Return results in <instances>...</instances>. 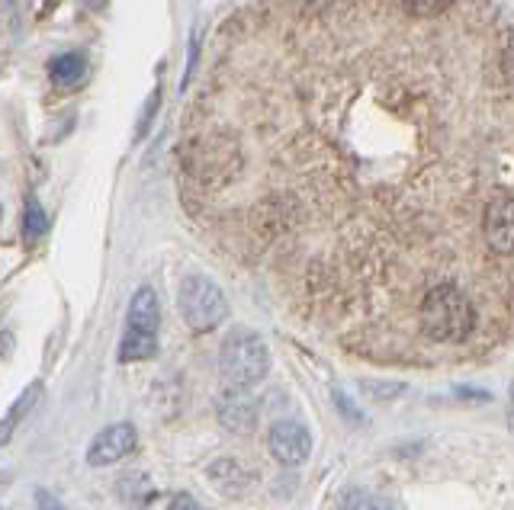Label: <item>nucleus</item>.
I'll use <instances>...</instances> for the list:
<instances>
[{
    "label": "nucleus",
    "instance_id": "1",
    "mask_svg": "<svg viewBox=\"0 0 514 510\" xmlns=\"http://www.w3.org/2000/svg\"><path fill=\"white\" fill-rule=\"evenodd\" d=\"M421 331H425L437 344H463L476 328V308L463 289L453 283H441L428 289L418 308Z\"/></svg>",
    "mask_w": 514,
    "mask_h": 510
},
{
    "label": "nucleus",
    "instance_id": "2",
    "mask_svg": "<svg viewBox=\"0 0 514 510\" xmlns=\"http://www.w3.org/2000/svg\"><path fill=\"white\" fill-rule=\"evenodd\" d=\"M219 369H222V379L229 382L232 389H238V392L254 389L257 382H264L267 369H270L267 344L254 331L235 328L222 344Z\"/></svg>",
    "mask_w": 514,
    "mask_h": 510
},
{
    "label": "nucleus",
    "instance_id": "3",
    "mask_svg": "<svg viewBox=\"0 0 514 510\" xmlns=\"http://www.w3.org/2000/svg\"><path fill=\"white\" fill-rule=\"evenodd\" d=\"M177 305L180 315L190 324V331H216L219 324L229 315V302H225V292L219 289L216 280H209L206 273H187L180 280L177 289Z\"/></svg>",
    "mask_w": 514,
    "mask_h": 510
},
{
    "label": "nucleus",
    "instance_id": "4",
    "mask_svg": "<svg viewBox=\"0 0 514 510\" xmlns=\"http://www.w3.org/2000/svg\"><path fill=\"white\" fill-rule=\"evenodd\" d=\"M135 446H139V434H135L132 424H110V427H103L94 440H90L87 462L94 469L116 466V462H123L126 456L135 453Z\"/></svg>",
    "mask_w": 514,
    "mask_h": 510
},
{
    "label": "nucleus",
    "instance_id": "5",
    "mask_svg": "<svg viewBox=\"0 0 514 510\" xmlns=\"http://www.w3.org/2000/svg\"><path fill=\"white\" fill-rule=\"evenodd\" d=\"M270 456L283 466H302L312 453V434L306 424L299 421H277L267 434Z\"/></svg>",
    "mask_w": 514,
    "mask_h": 510
},
{
    "label": "nucleus",
    "instance_id": "6",
    "mask_svg": "<svg viewBox=\"0 0 514 510\" xmlns=\"http://www.w3.org/2000/svg\"><path fill=\"white\" fill-rule=\"evenodd\" d=\"M482 231H486V241L495 254H514V196L508 193H495L482 215Z\"/></svg>",
    "mask_w": 514,
    "mask_h": 510
},
{
    "label": "nucleus",
    "instance_id": "7",
    "mask_svg": "<svg viewBox=\"0 0 514 510\" xmlns=\"http://www.w3.org/2000/svg\"><path fill=\"white\" fill-rule=\"evenodd\" d=\"M206 478L225 498H241V494L254 485V472H248L238 459H216L213 466L206 469Z\"/></svg>",
    "mask_w": 514,
    "mask_h": 510
},
{
    "label": "nucleus",
    "instance_id": "8",
    "mask_svg": "<svg viewBox=\"0 0 514 510\" xmlns=\"http://www.w3.org/2000/svg\"><path fill=\"white\" fill-rule=\"evenodd\" d=\"M126 328L129 331H142V334H158L161 328V305L151 286H139L129 302V315H126Z\"/></svg>",
    "mask_w": 514,
    "mask_h": 510
},
{
    "label": "nucleus",
    "instance_id": "9",
    "mask_svg": "<svg viewBox=\"0 0 514 510\" xmlns=\"http://www.w3.org/2000/svg\"><path fill=\"white\" fill-rule=\"evenodd\" d=\"M219 424L229 430V434H238V437H248L254 434V424H257V408L254 401L248 398H238V395H229L219 401Z\"/></svg>",
    "mask_w": 514,
    "mask_h": 510
},
{
    "label": "nucleus",
    "instance_id": "10",
    "mask_svg": "<svg viewBox=\"0 0 514 510\" xmlns=\"http://www.w3.org/2000/svg\"><path fill=\"white\" fill-rule=\"evenodd\" d=\"M49 77L58 87H78L87 77V58L81 52H62L49 61Z\"/></svg>",
    "mask_w": 514,
    "mask_h": 510
},
{
    "label": "nucleus",
    "instance_id": "11",
    "mask_svg": "<svg viewBox=\"0 0 514 510\" xmlns=\"http://www.w3.org/2000/svg\"><path fill=\"white\" fill-rule=\"evenodd\" d=\"M158 353V334H142V331H129L119 340V363H139L151 360Z\"/></svg>",
    "mask_w": 514,
    "mask_h": 510
},
{
    "label": "nucleus",
    "instance_id": "12",
    "mask_svg": "<svg viewBox=\"0 0 514 510\" xmlns=\"http://www.w3.org/2000/svg\"><path fill=\"white\" fill-rule=\"evenodd\" d=\"M142 510H200L187 491H164V494H148Z\"/></svg>",
    "mask_w": 514,
    "mask_h": 510
},
{
    "label": "nucleus",
    "instance_id": "13",
    "mask_svg": "<svg viewBox=\"0 0 514 510\" xmlns=\"http://www.w3.org/2000/svg\"><path fill=\"white\" fill-rule=\"evenodd\" d=\"M49 228V215L39 206L36 196H26V212H23V235L26 241H39Z\"/></svg>",
    "mask_w": 514,
    "mask_h": 510
},
{
    "label": "nucleus",
    "instance_id": "14",
    "mask_svg": "<svg viewBox=\"0 0 514 510\" xmlns=\"http://www.w3.org/2000/svg\"><path fill=\"white\" fill-rule=\"evenodd\" d=\"M341 510H389V504H386L383 498H376L373 491L351 488V491H344V498H341Z\"/></svg>",
    "mask_w": 514,
    "mask_h": 510
},
{
    "label": "nucleus",
    "instance_id": "15",
    "mask_svg": "<svg viewBox=\"0 0 514 510\" xmlns=\"http://www.w3.org/2000/svg\"><path fill=\"white\" fill-rule=\"evenodd\" d=\"M408 17H441L444 10L453 7V0H396Z\"/></svg>",
    "mask_w": 514,
    "mask_h": 510
},
{
    "label": "nucleus",
    "instance_id": "16",
    "mask_svg": "<svg viewBox=\"0 0 514 510\" xmlns=\"http://www.w3.org/2000/svg\"><path fill=\"white\" fill-rule=\"evenodd\" d=\"M119 494H123V498L132 501V504H145V498L151 494V482L142 472H132V475L123 478V482H119Z\"/></svg>",
    "mask_w": 514,
    "mask_h": 510
},
{
    "label": "nucleus",
    "instance_id": "17",
    "mask_svg": "<svg viewBox=\"0 0 514 510\" xmlns=\"http://www.w3.org/2000/svg\"><path fill=\"white\" fill-rule=\"evenodd\" d=\"M39 398H42V385H39V382H33V385H29V389H26L17 401H13V408H10V414H7V417H10L13 424L23 421V417L36 408V401H39Z\"/></svg>",
    "mask_w": 514,
    "mask_h": 510
},
{
    "label": "nucleus",
    "instance_id": "18",
    "mask_svg": "<svg viewBox=\"0 0 514 510\" xmlns=\"http://www.w3.org/2000/svg\"><path fill=\"white\" fill-rule=\"evenodd\" d=\"M158 103H161V87L151 90V100L145 103V110H142V116H139V126H135V142H142V138H145L148 126H151V119H155Z\"/></svg>",
    "mask_w": 514,
    "mask_h": 510
},
{
    "label": "nucleus",
    "instance_id": "19",
    "mask_svg": "<svg viewBox=\"0 0 514 510\" xmlns=\"http://www.w3.org/2000/svg\"><path fill=\"white\" fill-rule=\"evenodd\" d=\"M196 61H200V33H193L190 39V58H187V74H184V90L193 84V74H196Z\"/></svg>",
    "mask_w": 514,
    "mask_h": 510
},
{
    "label": "nucleus",
    "instance_id": "20",
    "mask_svg": "<svg viewBox=\"0 0 514 510\" xmlns=\"http://www.w3.org/2000/svg\"><path fill=\"white\" fill-rule=\"evenodd\" d=\"M36 510H68V507H65L62 501H58L52 491H42V488H39V491H36Z\"/></svg>",
    "mask_w": 514,
    "mask_h": 510
},
{
    "label": "nucleus",
    "instance_id": "21",
    "mask_svg": "<svg viewBox=\"0 0 514 510\" xmlns=\"http://www.w3.org/2000/svg\"><path fill=\"white\" fill-rule=\"evenodd\" d=\"M364 389L373 395H399L402 385H376V382H364Z\"/></svg>",
    "mask_w": 514,
    "mask_h": 510
},
{
    "label": "nucleus",
    "instance_id": "22",
    "mask_svg": "<svg viewBox=\"0 0 514 510\" xmlns=\"http://www.w3.org/2000/svg\"><path fill=\"white\" fill-rule=\"evenodd\" d=\"M10 437H13V421H10V417H4V421H0V446H7Z\"/></svg>",
    "mask_w": 514,
    "mask_h": 510
},
{
    "label": "nucleus",
    "instance_id": "23",
    "mask_svg": "<svg viewBox=\"0 0 514 510\" xmlns=\"http://www.w3.org/2000/svg\"><path fill=\"white\" fill-rule=\"evenodd\" d=\"M331 4H335V0H302V7H306V10H325Z\"/></svg>",
    "mask_w": 514,
    "mask_h": 510
}]
</instances>
